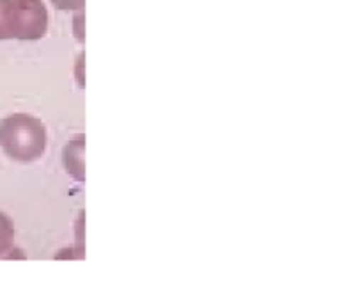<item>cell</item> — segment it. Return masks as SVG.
Segmentation results:
<instances>
[{"mask_svg":"<svg viewBox=\"0 0 364 288\" xmlns=\"http://www.w3.org/2000/svg\"><path fill=\"white\" fill-rule=\"evenodd\" d=\"M0 146L18 162H34L45 153V124L28 114H13L0 121Z\"/></svg>","mask_w":364,"mask_h":288,"instance_id":"cell-1","label":"cell"},{"mask_svg":"<svg viewBox=\"0 0 364 288\" xmlns=\"http://www.w3.org/2000/svg\"><path fill=\"white\" fill-rule=\"evenodd\" d=\"M7 38L38 41L48 31V9L43 0H6Z\"/></svg>","mask_w":364,"mask_h":288,"instance_id":"cell-2","label":"cell"},{"mask_svg":"<svg viewBox=\"0 0 364 288\" xmlns=\"http://www.w3.org/2000/svg\"><path fill=\"white\" fill-rule=\"evenodd\" d=\"M84 135H77L64 149V166L66 171L78 181L85 180V166H84Z\"/></svg>","mask_w":364,"mask_h":288,"instance_id":"cell-3","label":"cell"},{"mask_svg":"<svg viewBox=\"0 0 364 288\" xmlns=\"http://www.w3.org/2000/svg\"><path fill=\"white\" fill-rule=\"evenodd\" d=\"M13 238H14V228L13 223L7 215H4L0 212V255L7 252L13 245Z\"/></svg>","mask_w":364,"mask_h":288,"instance_id":"cell-4","label":"cell"},{"mask_svg":"<svg viewBox=\"0 0 364 288\" xmlns=\"http://www.w3.org/2000/svg\"><path fill=\"white\" fill-rule=\"evenodd\" d=\"M73 36L78 43H84V39H85V13H84V9L75 11Z\"/></svg>","mask_w":364,"mask_h":288,"instance_id":"cell-5","label":"cell"},{"mask_svg":"<svg viewBox=\"0 0 364 288\" xmlns=\"http://www.w3.org/2000/svg\"><path fill=\"white\" fill-rule=\"evenodd\" d=\"M53 4V7L59 11H70V13H75V11L84 9L85 0H50Z\"/></svg>","mask_w":364,"mask_h":288,"instance_id":"cell-6","label":"cell"},{"mask_svg":"<svg viewBox=\"0 0 364 288\" xmlns=\"http://www.w3.org/2000/svg\"><path fill=\"white\" fill-rule=\"evenodd\" d=\"M0 39H9L6 28V0H0Z\"/></svg>","mask_w":364,"mask_h":288,"instance_id":"cell-7","label":"cell"}]
</instances>
